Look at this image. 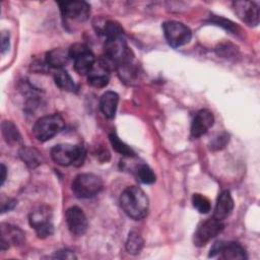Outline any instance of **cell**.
<instances>
[{"mask_svg":"<svg viewBox=\"0 0 260 260\" xmlns=\"http://www.w3.org/2000/svg\"><path fill=\"white\" fill-rule=\"evenodd\" d=\"M120 205L123 211L131 218L140 220L148 212L149 200L144 191L137 186L127 187L120 196Z\"/></svg>","mask_w":260,"mask_h":260,"instance_id":"1","label":"cell"},{"mask_svg":"<svg viewBox=\"0 0 260 260\" xmlns=\"http://www.w3.org/2000/svg\"><path fill=\"white\" fill-rule=\"evenodd\" d=\"M65 126L64 119L59 114L47 115L40 118L32 127L35 138L41 142H45L53 138L63 130Z\"/></svg>","mask_w":260,"mask_h":260,"instance_id":"2","label":"cell"},{"mask_svg":"<svg viewBox=\"0 0 260 260\" xmlns=\"http://www.w3.org/2000/svg\"><path fill=\"white\" fill-rule=\"evenodd\" d=\"M52 209L45 204L37 206L28 215L29 225L36 231L39 238L45 239L53 235L54 225L52 222Z\"/></svg>","mask_w":260,"mask_h":260,"instance_id":"3","label":"cell"},{"mask_svg":"<svg viewBox=\"0 0 260 260\" xmlns=\"http://www.w3.org/2000/svg\"><path fill=\"white\" fill-rule=\"evenodd\" d=\"M52 159L63 167L70 165L80 166L85 157V150L82 146L73 144H57L51 149Z\"/></svg>","mask_w":260,"mask_h":260,"instance_id":"4","label":"cell"},{"mask_svg":"<svg viewBox=\"0 0 260 260\" xmlns=\"http://www.w3.org/2000/svg\"><path fill=\"white\" fill-rule=\"evenodd\" d=\"M71 187L77 198H91L102 191L103 181L94 174H79L74 178Z\"/></svg>","mask_w":260,"mask_h":260,"instance_id":"5","label":"cell"},{"mask_svg":"<svg viewBox=\"0 0 260 260\" xmlns=\"http://www.w3.org/2000/svg\"><path fill=\"white\" fill-rule=\"evenodd\" d=\"M162 30L168 44L173 48L187 45L192 38L191 29L184 23L175 20L164 22Z\"/></svg>","mask_w":260,"mask_h":260,"instance_id":"6","label":"cell"},{"mask_svg":"<svg viewBox=\"0 0 260 260\" xmlns=\"http://www.w3.org/2000/svg\"><path fill=\"white\" fill-rule=\"evenodd\" d=\"M69 58L74 60V69L79 75L88 74L95 64L92 52L83 44H75L68 49Z\"/></svg>","mask_w":260,"mask_h":260,"instance_id":"7","label":"cell"},{"mask_svg":"<svg viewBox=\"0 0 260 260\" xmlns=\"http://www.w3.org/2000/svg\"><path fill=\"white\" fill-rule=\"evenodd\" d=\"M223 229L224 224L222 220H219L213 216L200 222L194 233V245L197 247L205 246L211 239L219 235Z\"/></svg>","mask_w":260,"mask_h":260,"instance_id":"8","label":"cell"},{"mask_svg":"<svg viewBox=\"0 0 260 260\" xmlns=\"http://www.w3.org/2000/svg\"><path fill=\"white\" fill-rule=\"evenodd\" d=\"M62 17L66 21H85L90 14V6L85 1H65L58 3Z\"/></svg>","mask_w":260,"mask_h":260,"instance_id":"9","label":"cell"},{"mask_svg":"<svg viewBox=\"0 0 260 260\" xmlns=\"http://www.w3.org/2000/svg\"><path fill=\"white\" fill-rule=\"evenodd\" d=\"M218 256L225 260H243L247 259L246 251L237 242H223L218 241L213 244L210 249L209 257Z\"/></svg>","mask_w":260,"mask_h":260,"instance_id":"10","label":"cell"},{"mask_svg":"<svg viewBox=\"0 0 260 260\" xmlns=\"http://www.w3.org/2000/svg\"><path fill=\"white\" fill-rule=\"evenodd\" d=\"M66 223L70 233L74 236H82L88 228L87 218L81 208L78 206L69 207L65 213Z\"/></svg>","mask_w":260,"mask_h":260,"instance_id":"11","label":"cell"},{"mask_svg":"<svg viewBox=\"0 0 260 260\" xmlns=\"http://www.w3.org/2000/svg\"><path fill=\"white\" fill-rule=\"evenodd\" d=\"M238 17L250 26L259 23V7L253 1H236L233 3Z\"/></svg>","mask_w":260,"mask_h":260,"instance_id":"12","label":"cell"},{"mask_svg":"<svg viewBox=\"0 0 260 260\" xmlns=\"http://www.w3.org/2000/svg\"><path fill=\"white\" fill-rule=\"evenodd\" d=\"M214 117L213 114L206 109L198 111L191 124V137L199 138L204 135L213 125Z\"/></svg>","mask_w":260,"mask_h":260,"instance_id":"13","label":"cell"},{"mask_svg":"<svg viewBox=\"0 0 260 260\" xmlns=\"http://www.w3.org/2000/svg\"><path fill=\"white\" fill-rule=\"evenodd\" d=\"M24 241V233L15 225L9 223H1V240L0 247L4 251L11 245H20Z\"/></svg>","mask_w":260,"mask_h":260,"instance_id":"14","label":"cell"},{"mask_svg":"<svg viewBox=\"0 0 260 260\" xmlns=\"http://www.w3.org/2000/svg\"><path fill=\"white\" fill-rule=\"evenodd\" d=\"M234 205V199L231 195V192L228 190L222 191L217 197L213 217L219 220L225 219L232 213Z\"/></svg>","mask_w":260,"mask_h":260,"instance_id":"15","label":"cell"},{"mask_svg":"<svg viewBox=\"0 0 260 260\" xmlns=\"http://www.w3.org/2000/svg\"><path fill=\"white\" fill-rule=\"evenodd\" d=\"M109 71L100 61L98 63V65L94 64L93 68L91 69V71L88 73L87 76V81L88 84H90L93 87H104L109 83Z\"/></svg>","mask_w":260,"mask_h":260,"instance_id":"16","label":"cell"},{"mask_svg":"<svg viewBox=\"0 0 260 260\" xmlns=\"http://www.w3.org/2000/svg\"><path fill=\"white\" fill-rule=\"evenodd\" d=\"M119 102V95L115 91H106L100 100V108L102 113L108 119H113L116 115Z\"/></svg>","mask_w":260,"mask_h":260,"instance_id":"17","label":"cell"},{"mask_svg":"<svg viewBox=\"0 0 260 260\" xmlns=\"http://www.w3.org/2000/svg\"><path fill=\"white\" fill-rule=\"evenodd\" d=\"M94 27L99 34L104 36L106 39H110L113 37L123 36L124 31L120 23L112 19H102L99 20L98 23H94Z\"/></svg>","mask_w":260,"mask_h":260,"instance_id":"18","label":"cell"},{"mask_svg":"<svg viewBox=\"0 0 260 260\" xmlns=\"http://www.w3.org/2000/svg\"><path fill=\"white\" fill-rule=\"evenodd\" d=\"M69 53L68 50L61 48L53 49L46 54V63L56 69H61L68 61Z\"/></svg>","mask_w":260,"mask_h":260,"instance_id":"19","label":"cell"},{"mask_svg":"<svg viewBox=\"0 0 260 260\" xmlns=\"http://www.w3.org/2000/svg\"><path fill=\"white\" fill-rule=\"evenodd\" d=\"M18 153L22 161L30 169H35L42 164V155L35 148L23 146L19 149Z\"/></svg>","mask_w":260,"mask_h":260,"instance_id":"20","label":"cell"},{"mask_svg":"<svg viewBox=\"0 0 260 260\" xmlns=\"http://www.w3.org/2000/svg\"><path fill=\"white\" fill-rule=\"evenodd\" d=\"M54 80L56 85L63 90L73 92L77 89L73 79L71 78L69 73L63 68L57 69V71L54 74Z\"/></svg>","mask_w":260,"mask_h":260,"instance_id":"21","label":"cell"},{"mask_svg":"<svg viewBox=\"0 0 260 260\" xmlns=\"http://www.w3.org/2000/svg\"><path fill=\"white\" fill-rule=\"evenodd\" d=\"M1 128L2 135L7 143L13 145L21 142V135L17 127L11 121H4L1 125Z\"/></svg>","mask_w":260,"mask_h":260,"instance_id":"22","label":"cell"},{"mask_svg":"<svg viewBox=\"0 0 260 260\" xmlns=\"http://www.w3.org/2000/svg\"><path fill=\"white\" fill-rule=\"evenodd\" d=\"M144 246V241L140 234L136 231L129 233L126 241V250L130 254H138Z\"/></svg>","mask_w":260,"mask_h":260,"instance_id":"23","label":"cell"},{"mask_svg":"<svg viewBox=\"0 0 260 260\" xmlns=\"http://www.w3.org/2000/svg\"><path fill=\"white\" fill-rule=\"evenodd\" d=\"M109 139H110L111 145H112V147L114 148V150L117 151L118 153H120L121 155L128 156V157H131V156H134V155H135V152L133 151V149H132L130 146H128L126 143H124V142L118 137V135H117L115 132H112V133L109 135Z\"/></svg>","mask_w":260,"mask_h":260,"instance_id":"24","label":"cell"},{"mask_svg":"<svg viewBox=\"0 0 260 260\" xmlns=\"http://www.w3.org/2000/svg\"><path fill=\"white\" fill-rule=\"evenodd\" d=\"M192 203L193 206L198 210V212L200 213H208L211 209V203L209 201V199L199 193H195L192 196Z\"/></svg>","mask_w":260,"mask_h":260,"instance_id":"25","label":"cell"},{"mask_svg":"<svg viewBox=\"0 0 260 260\" xmlns=\"http://www.w3.org/2000/svg\"><path fill=\"white\" fill-rule=\"evenodd\" d=\"M137 178L143 184H152L156 180L155 174L147 165L139 166L137 170Z\"/></svg>","mask_w":260,"mask_h":260,"instance_id":"26","label":"cell"},{"mask_svg":"<svg viewBox=\"0 0 260 260\" xmlns=\"http://www.w3.org/2000/svg\"><path fill=\"white\" fill-rule=\"evenodd\" d=\"M209 22L215 24V25H218V26H221L222 28L226 29L228 31L230 32H233V34H237L239 30H240V27L237 26L233 21L229 20V19H225L221 16H216V15H212L209 19Z\"/></svg>","mask_w":260,"mask_h":260,"instance_id":"27","label":"cell"},{"mask_svg":"<svg viewBox=\"0 0 260 260\" xmlns=\"http://www.w3.org/2000/svg\"><path fill=\"white\" fill-rule=\"evenodd\" d=\"M16 204H17V201L15 199L6 198L5 200H2L1 201V212L4 213L6 211H9V210L13 209Z\"/></svg>","mask_w":260,"mask_h":260,"instance_id":"28","label":"cell"},{"mask_svg":"<svg viewBox=\"0 0 260 260\" xmlns=\"http://www.w3.org/2000/svg\"><path fill=\"white\" fill-rule=\"evenodd\" d=\"M10 42H9V34L7 31L1 32V53L4 54L9 50Z\"/></svg>","mask_w":260,"mask_h":260,"instance_id":"29","label":"cell"},{"mask_svg":"<svg viewBox=\"0 0 260 260\" xmlns=\"http://www.w3.org/2000/svg\"><path fill=\"white\" fill-rule=\"evenodd\" d=\"M54 258H60V259H75L76 256L74 255L73 252L69 251V250H62V251H58L57 253L54 254L53 256Z\"/></svg>","mask_w":260,"mask_h":260,"instance_id":"30","label":"cell"},{"mask_svg":"<svg viewBox=\"0 0 260 260\" xmlns=\"http://www.w3.org/2000/svg\"><path fill=\"white\" fill-rule=\"evenodd\" d=\"M229 140L226 135H219V137H217L211 144V148L216 147V149H219L221 147H224V145L226 144V141Z\"/></svg>","mask_w":260,"mask_h":260,"instance_id":"31","label":"cell"},{"mask_svg":"<svg viewBox=\"0 0 260 260\" xmlns=\"http://www.w3.org/2000/svg\"><path fill=\"white\" fill-rule=\"evenodd\" d=\"M5 180H6V167L3 164H1V185L4 184Z\"/></svg>","mask_w":260,"mask_h":260,"instance_id":"32","label":"cell"}]
</instances>
